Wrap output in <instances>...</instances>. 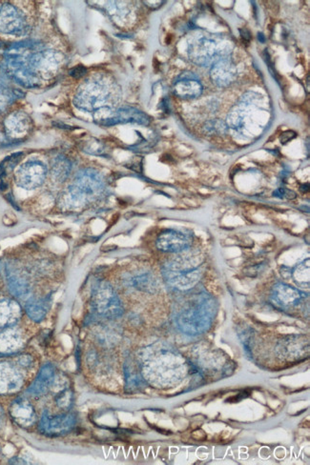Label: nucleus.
Here are the masks:
<instances>
[{"instance_id":"9b49d317","label":"nucleus","mask_w":310,"mask_h":465,"mask_svg":"<svg viewBox=\"0 0 310 465\" xmlns=\"http://www.w3.org/2000/svg\"><path fill=\"white\" fill-rule=\"evenodd\" d=\"M23 381L17 366L9 361H0V394L16 392L22 387Z\"/></svg>"},{"instance_id":"4468645a","label":"nucleus","mask_w":310,"mask_h":465,"mask_svg":"<svg viewBox=\"0 0 310 465\" xmlns=\"http://www.w3.org/2000/svg\"><path fill=\"white\" fill-rule=\"evenodd\" d=\"M211 78L221 87L230 85L237 78V70L228 58H221L213 65Z\"/></svg>"},{"instance_id":"b1692460","label":"nucleus","mask_w":310,"mask_h":465,"mask_svg":"<svg viewBox=\"0 0 310 465\" xmlns=\"http://www.w3.org/2000/svg\"><path fill=\"white\" fill-rule=\"evenodd\" d=\"M294 275L295 280H297V282L299 284H309V260H305L304 262H302L301 264L298 265L294 269Z\"/></svg>"},{"instance_id":"412c9836","label":"nucleus","mask_w":310,"mask_h":465,"mask_svg":"<svg viewBox=\"0 0 310 465\" xmlns=\"http://www.w3.org/2000/svg\"><path fill=\"white\" fill-rule=\"evenodd\" d=\"M50 306V300L44 299H32L26 304L27 314L34 321L41 322L45 317Z\"/></svg>"},{"instance_id":"a878e982","label":"nucleus","mask_w":310,"mask_h":465,"mask_svg":"<svg viewBox=\"0 0 310 465\" xmlns=\"http://www.w3.org/2000/svg\"><path fill=\"white\" fill-rule=\"evenodd\" d=\"M56 402H58V405H60V407H67L72 402V393L66 390L63 391L56 398Z\"/></svg>"},{"instance_id":"f8f14e48","label":"nucleus","mask_w":310,"mask_h":465,"mask_svg":"<svg viewBox=\"0 0 310 465\" xmlns=\"http://www.w3.org/2000/svg\"><path fill=\"white\" fill-rule=\"evenodd\" d=\"M304 293L296 289V288L289 286V285L279 284L274 287L272 293L273 302H275L283 308H294L301 304L302 300L305 299Z\"/></svg>"},{"instance_id":"f03ea898","label":"nucleus","mask_w":310,"mask_h":465,"mask_svg":"<svg viewBox=\"0 0 310 465\" xmlns=\"http://www.w3.org/2000/svg\"><path fill=\"white\" fill-rule=\"evenodd\" d=\"M144 376L159 385L175 383L184 375V363L168 347L154 345L144 354Z\"/></svg>"},{"instance_id":"393cba45","label":"nucleus","mask_w":310,"mask_h":465,"mask_svg":"<svg viewBox=\"0 0 310 465\" xmlns=\"http://www.w3.org/2000/svg\"><path fill=\"white\" fill-rule=\"evenodd\" d=\"M206 131L210 133V134H214V133H217V134H223V132H225L226 128L225 125L223 122H211L206 123Z\"/></svg>"},{"instance_id":"5701e85b","label":"nucleus","mask_w":310,"mask_h":465,"mask_svg":"<svg viewBox=\"0 0 310 465\" xmlns=\"http://www.w3.org/2000/svg\"><path fill=\"white\" fill-rule=\"evenodd\" d=\"M130 284H131L132 287L147 292L154 291L155 288L157 286L154 277L151 275L147 274V273L134 275L130 280Z\"/></svg>"},{"instance_id":"6e6552de","label":"nucleus","mask_w":310,"mask_h":465,"mask_svg":"<svg viewBox=\"0 0 310 465\" xmlns=\"http://www.w3.org/2000/svg\"><path fill=\"white\" fill-rule=\"evenodd\" d=\"M76 417L73 414L60 416H51L48 411H44L41 422L39 430L43 434L49 437H58L67 434L75 427Z\"/></svg>"},{"instance_id":"f3484780","label":"nucleus","mask_w":310,"mask_h":465,"mask_svg":"<svg viewBox=\"0 0 310 465\" xmlns=\"http://www.w3.org/2000/svg\"><path fill=\"white\" fill-rule=\"evenodd\" d=\"M107 91L105 87L92 83L87 89L82 93V100H80V107L86 110H93L102 107L107 100Z\"/></svg>"},{"instance_id":"6ab92c4d","label":"nucleus","mask_w":310,"mask_h":465,"mask_svg":"<svg viewBox=\"0 0 310 465\" xmlns=\"http://www.w3.org/2000/svg\"><path fill=\"white\" fill-rule=\"evenodd\" d=\"M21 316L19 304L14 300L0 299V328L14 326Z\"/></svg>"},{"instance_id":"ddd939ff","label":"nucleus","mask_w":310,"mask_h":465,"mask_svg":"<svg viewBox=\"0 0 310 465\" xmlns=\"http://www.w3.org/2000/svg\"><path fill=\"white\" fill-rule=\"evenodd\" d=\"M12 419L22 427H29L36 422V415L33 406L25 398H17L10 406Z\"/></svg>"},{"instance_id":"2eb2a0df","label":"nucleus","mask_w":310,"mask_h":465,"mask_svg":"<svg viewBox=\"0 0 310 465\" xmlns=\"http://www.w3.org/2000/svg\"><path fill=\"white\" fill-rule=\"evenodd\" d=\"M174 93L178 97L184 98V100H190V98H198L203 93V86L197 76L193 73H188V76H181L179 80L176 81L174 85Z\"/></svg>"},{"instance_id":"0eeeda50","label":"nucleus","mask_w":310,"mask_h":465,"mask_svg":"<svg viewBox=\"0 0 310 465\" xmlns=\"http://www.w3.org/2000/svg\"><path fill=\"white\" fill-rule=\"evenodd\" d=\"M47 174L46 166L38 161H27L16 172L17 185L26 190H34L43 185Z\"/></svg>"},{"instance_id":"4be33fe9","label":"nucleus","mask_w":310,"mask_h":465,"mask_svg":"<svg viewBox=\"0 0 310 465\" xmlns=\"http://www.w3.org/2000/svg\"><path fill=\"white\" fill-rule=\"evenodd\" d=\"M28 120L21 115H14L6 123L7 132L12 137H21L28 131Z\"/></svg>"},{"instance_id":"dca6fc26","label":"nucleus","mask_w":310,"mask_h":465,"mask_svg":"<svg viewBox=\"0 0 310 465\" xmlns=\"http://www.w3.org/2000/svg\"><path fill=\"white\" fill-rule=\"evenodd\" d=\"M24 28L21 14L11 5H6L0 12V31L3 33H19Z\"/></svg>"},{"instance_id":"9d476101","label":"nucleus","mask_w":310,"mask_h":465,"mask_svg":"<svg viewBox=\"0 0 310 465\" xmlns=\"http://www.w3.org/2000/svg\"><path fill=\"white\" fill-rule=\"evenodd\" d=\"M3 273L10 292L14 297L19 299H25L30 294L31 289L28 280L26 279L25 275L22 274L19 268L11 263H3Z\"/></svg>"},{"instance_id":"423d86ee","label":"nucleus","mask_w":310,"mask_h":465,"mask_svg":"<svg viewBox=\"0 0 310 465\" xmlns=\"http://www.w3.org/2000/svg\"><path fill=\"white\" fill-rule=\"evenodd\" d=\"M189 56L194 63L200 66H209L218 63L221 58H228L230 51H221L213 39L201 38L190 43Z\"/></svg>"},{"instance_id":"a211bd4d","label":"nucleus","mask_w":310,"mask_h":465,"mask_svg":"<svg viewBox=\"0 0 310 465\" xmlns=\"http://www.w3.org/2000/svg\"><path fill=\"white\" fill-rule=\"evenodd\" d=\"M55 378V368L53 367L52 364H45L41 368L38 378H36L33 385L29 388L28 393L33 396H41L43 394H45L47 391L50 389L51 386L53 385Z\"/></svg>"},{"instance_id":"20e7f679","label":"nucleus","mask_w":310,"mask_h":465,"mask_svg":"<svg viewBox=\"0 0 310 465\" xmlns=\"http://www.w3.org/2000/svg\"><path fill=\"white\" fill-rule=\"evenodd\" d=\"M103 189L104 185L100 174L89 170L80 172L69 188L63 203L69 208L77 207L102 195Z\"/></svg>"},{"instance_id":"7ed1b4c3","label":"nucleus","mask_w":310,"mask_h":465,"mask_svg":"<svg viewBox=\"0 0 310 465\" xmlns=\"http://www.w3.org/2000/svg\"><path fill=\"white\" fill-rule=\"evenodd\" d=\"M201 260L196 255H181L162 267V275L167 284L179 291H187L201 280Z\"/></svg>"},{"instance_id":"1a4fd4ad","label":"nucleus","mask_w":310,"mask_h":465,"mask_svg":"<svg viewBox=\"0 0 310 465\" xmlns=\"http://www.w3.org/2000/svg\"><path fill=\"white\" fill-rule=\"evenodd\" d=\"M192 245L190 236L176 230L162 233L157 238V249L166 253H184L189 250Z\"/></svg>"},{"instance_id":"39448f33","label":"nucleus","mask_w":310,"mask_h":465,"mask_svg":"<svg viewBox=\"0 0 310 465\" xmlns=\"http://www.w3.org/2000/svg\"><path fill=\"white\" fill-rule=\"evenodd\" d=\"M92 304L100 316L115 319L124 314V306L114 288L105 282H98L93 288Z\"/></svg>"},{"instance_id":"f257e3e1","label":"nucleus","mask_w":310,"mask_h":465,"mask_svg":"<svg viewBox=\"0 0 310 465\" xmlns=\"http://www.w3.org/2000/svg\"><path fill=\"white\" fill-rule=\"evenodd\" d=\"M216 306L206 293L193 295L176 316V324L184 334L196 336L210 328L215 317Z\"/></svg>"},{"instance_id":"aec40b11","label":"nucleus","mask_w":310,"mask_h":465,"mask_svg":"<svg viewBox=\"0 0 310 465\" xmlns=\"http://www.w3.org/2000/svg\"><path fill=\"white\" fill-rule=\"evenodd\" d=\"M23 345V339L21 334L16 329L7 327L5 330L0 332V353L13 354L21 350Z\"/></svg>"},{"instance_id":"bb28decb","label":"nucleus","mask_w":310,"mask_h":465,"mask_svg":"<svg viewBox=\"0 0 310 465\" xmlns=\"http://www.w3.org/2000/svg\"><path fill=\"white\" fill-rule=\"evenodd\" d=\"M4 419H5V417H4L3 409H2L1 407H0V428H1L2 425H3Z\"/></svg>"}]
</instances>
